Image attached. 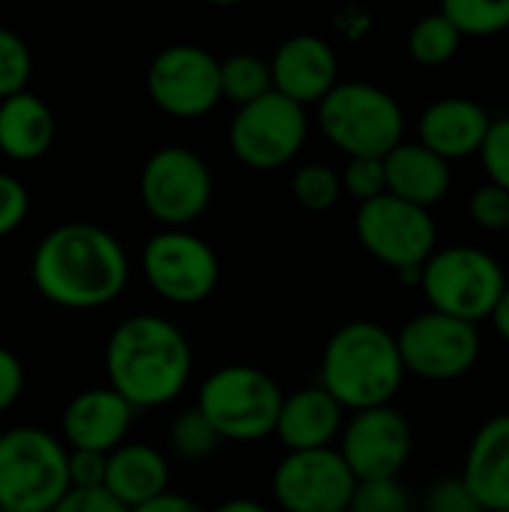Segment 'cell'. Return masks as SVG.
<instances>
[{
  "label": "cell",
  "mask_w": 509,
  "mask_h": 512,
  "mask_svg": "<svg viewBox=\"0 0 509 512\" xmlns=\"http://www.w3.org/2000/svg\"><path fill=\"white\" fill-rule=\"evenodd\" d=\"M171 465L150 444H123L108 453L105 489L129 510L171 492Z\"/></svg>",
  "instance_id": "7402d4cb"
},
{
  "label": "cell",
  "mask_w": 509,
  "mask_h": 512,
  "mask_svg": "<svg viewBox=\"0 0 509 512\" xmlns=\"http://www.w3.org/2000/svg\"><path fill=\"white\" fill-rule=\"evenodd\" d=\"M141 204L165 228L198 222L213 201V174L189 147H159L141 168Z\"/></svg>",
  "instance_id": "8fae6325"
},
{
  "label": "cell",
  "mask_w": 509,
  "mask_h": 512,
  "mask_svg": "<svg viewBox=\"0 0 509 512\" xmlns=\"http://www.w3.org/2000/svg\"><path fill=\"white\" fill-rule=\"evenodd\" d=\"M210 512H270L261 501H252V498H231L225 504H219L216 510Z\"/></svg>",
  "instance_id": "60d3db41"
},
{
  "label": "cell",
  "mask_w": 509,
  "mask_h": 512,
  "mask_svg": "<svg viewBox=\"0 0 509 512\" xmlns=\"http://www.w3.org/2000/svg\"><path fill=\"white\" fill-rule=\"evenodd\" d=\"M354 231L375 261L402 276L420 273L438 249V225L432 213L390 192L357 207Z\"/></svg>",
  "instance_id": "ba28073f"
},
{
  "label": "cell",
  "mask_w": 509,
  "mask_h": 512,
  "mask_svg": "<svg viewBox=\"0 0 509 512\" xmlns=\"http://www.w3.org/2000/svg\"><path fill=\"white\" fill-rule=\"evenodd\" d=\"M54 114L30 90L12 93L0 102V153L12 162H33L54 144Z\"/></svg>",
  "instance_id": "603a6c76"
},
{
  "label": "cell",
  "mask_w": 509,
  "mask_h": 512,
  "mask_svg": "<svg viewBox=\"0 0 509 512\" xmlns=\"http://www.w3.org/2000/svg\"><path fill=\"white\" fill-rule=\"evenodd\" d=\"M492 327H495V333L504 339L509 345V285L507 291H504V297L498 300V306H495V312H492Z\"/></svg>",
  "instance_id": "ab89813d"
},
{
  "label": "cell",
  "mask_w": 509,
  "mask_h": 512,
  "mask_svg": "<svg viewBox=\"0 0 509 512\" xmlns=\"http://www.w3.org/2000/svg\"><path fill=\"white\" fill-rule=\"evenodd\" d=\"M357 483L339 447H324L285 453L270 489L282 512H348Z\"/></svg>",
  "instance_id": "5bb4252c"
},
{
  "label": "cell",
  "mask_w": 509,
  "mask_h": 512,
  "mask_svg": "<svg viewBox=\"0 0 509 512\" xmlns=\"http://www.w3.org/2000/svg\"><path fill=\"white\" fill-rule=\"evenodd\" d=\"M291 192L300 207H306L312 213H327L339 204L345 186H342V174L336 168H330L324 162H306L294 171Z\"/></svg>",
  "instance_id": "4316f807"
},
{
  "label": "cell",
  "mask_w": 509,
  "mask_h": 512,
  "mask_svg": "<svg viewBox=\"0 0 509 512\" xmlns=\"http://www.w3.org/2000/svg\"><path fill=\"white\" fill-rule=\"evenodd\" d=\"M441 12L462 36H498L509 30V0H441Z\"/></svg>",
  "instance_id": "83f0119b"
},
{
  "label": "cell",
  "mask_w": 509,
  "mask_h": 512,
  "mask_svg": "<svg viewBox=\"0 0 509 512\" xmlns=\"http://www.w3.org/2000/svg\"><path fill=\"white\" fill-rule=\"evenodd\" d=\"M21 390H24V366L15 357V351L0 345V414L21 399Z\"/></svg>",
  "instance_id": "74e56055"
},
{
  "label": "cell",
  "mask_w": 509,
  "mask_h": 512,
  "mask_svg": "<svg viewBox=\"0 0 509 512\" xmlns=\"http://www.w3.org/2000/svg\"><path fill=\"white\" fill-rule=\"evenodd\" d=\"M480 159H483L489 180L509 192V117L492 120V129L480 150Z\"/></svg>",
  "instance_id": "836d02e7"
},
{
  "label": "cell",
  "mask_w": 509,
  "mask_h": 512,
  "mask_svg": "<svg viewBox=\"0 0 509 512\" xmlns=\"http://www.w3.org/2000/svg\"><path fill=\"white\" fill-rule=\"evenodd\" d=\"M51 512H132L108 489H69L66 498Z\"/></svg>",
  "instance_id": "8d00e7d4"
},
{
  "label": "cell",
  "mask_w": 509,
  "mask_h": 512,
  "mask_svg": "<svg viewBox=\"0 0 509 512\" xmlns=\"http://www.w3.org/2000/svg\"><path fill=\"white\" fill-rule=\"evenodd\" d=\"M462 39L465 36L459 33V27L438 9L414 21V27L408 30V54L420 66H444L459 54Z\"/></svg>",
  "instance_id": "cb8c5ba5"
},
{
  "label": "cell",
  "mask_w": 509,
  "mask_h": 512,
  "mask_svg": "<svg viewBox=\"0 0 509 512\" xmlns=\"http://www.w3.org/2000/svg\"><path fill=\"white\" fill-rule=\"evenodd\" d=\"M36 291L72 312H90L114 303L129 285V255L123 243L93 222H66L51 228L30 261Z\"/></svg>",
  "instance_id": "6da1fadb"
},
{
  "label": "cell",
  "mask_w": 509,
  "mask_h": 512,
  "mask_svg": "<svg viewBox=\"0 0 509 512\" xmlns=\"http://www.w3.org/2000/svg\"><path fill=\"white\" fill-rule=\"evenodd\" d=\"M396 336L408 375L432 384L465 378L483 354L480 324L435 309L414 315Z\"/></svg>",
  "instance_id": "7c38bea8"
},
{
  "label": "cell",
  "mask_w": 509,
  "mask_h": 512,
  "mask_svg": "<svg viewBox=\"0 0 509 512\" xmlns=\"http://www.w3.org/2000/svg\"><path fill=\"white\" fill-rule=\"evenodd\" d=\"M225 438L216 432V426L201 414V408H186L180 411L171 426H168V447L180 462L189 465H201L207 459H213L222 450Z\"/></svg>",
  "instance_id": "d4e9b609"
},
{
  "label": "cell",
  "mask_w": 509,
  "mask_h": 512,
  "mask_svg": "<svg viewBox=\"0 0 509 512\" xmlns=\"http://www.w3.org/2000/svg\"><path fill=\"white\" fill-rule=\"evenodd\" d=\"M273 90V69L270 60L258 54H231L222 60V99L234 102L237 108L267 96Z\"/></svg>",
  "instance_id": "484cf974"
},
{
  "label": "cell",
  "mask_w": 509,
  "mask_h": 512,
  "mask_svg": "<svg viewBox=\"0 0 509 512\" xmlns=\"http://www.w3.org/2000/svg\"><path fill=\"white\" fill-rule=\"evenodd\" d=\"M108 453L69 450V483L72 489H105Z\"/></svg>",
  "instance_id": "d590c367"
},
{
  "label": "cell",
  "mask_w": 509,
  "mask_h": 512,
  "mask_svg": "<svg viewBox=\"0 0 509 512\" xmlns=\"http://www.w3.org/2000/svg\"><path fill=\"white\" fill-rule=\"evenodd\" d=\"M147 93L168 117L198 120L222 102V60L192 42L168 45L150 60Z\"/></svg>",
  "instance_id": "4fadbf2b"
},
{
  "label": "cell",
  "mask_w": 509,
  "mask_h": 512,
  "mask_svg": "<svg viewBox=\"0 0 509 512\" xmlns=\"http://www.w3.org/2000/svg\"><path fill=\"white\" fill-rule=\"evenodd\" d=\"M423 512H486L477 495L468 489V483L459 477H444L435 486H429L423 498Z\"/></svg>",
  "instance_id": "d6a6232c"
},
{
  "label": "cell",
  "mask_w": 509,
  "mask_h": 512,
  "mask_svg": "<svg viewBox=\"0 0 509 512\" xmlns=\"http://www.w3.org/2000/svg\"><path fill=\"white\" fill-rule=\"evenodd\" d=\"M468 216L477 228L483 231H504L507 234L509 228V192L501 189L498 183H483L471 192L468 198Z\"/></svg>",
  "instance_id": "1f68e13d"
},
{
  "label": "cell",
  "mask_w": 509,
  "mask_h": 512,
  "mask_svg": "<svg viewBox=\"0 0 509 512\" xmlns=\"http://www.w3.org/2000/svg\"><path fill=\"white\" fill-rule=\"evenodd\" d=\"M387 192L417 207L432 210L450 192L453 171L444 156L429 150L423 141H402L387 159Z\"/></svg>",
  "instance_id": "44dd1931"
},
{
  "label": "cell",
  "mask_w": 509,
  "mask_h": 512,
  "mask_svg": "<svg viewBox=\"0 0 509 512\" xmlns=\"http://www.w3.org/2000/svg\"><path fill=\"white\" fill-rule=\"evenodd\" d=\"M462 480L486 512L509 510V411L489 417L474 432Z\"/></svg>",
  "instance_id": "ffe728a7"
},
{
  "label": "cell",
  "mask_w": 509,
  "mask_h": 512,
  "mask_svg": "<svg viewBox=\"0 0 509 512\" xmlns=\"http://www.w3.org/2000/svg\"><path fill=\"white\" fill-rule=\"evenodd\" d=\"M0 512H6V510H0Z\"/></svg>",
  "instance_id": "bcb514c9"
},
{
  "label": "cell",
  "mask_w": 509,
  "mask_h": 512,
  "mask_svg": "<svg viewBox=\"0 0 509 512\" xmlns=\"http://www.w3.org/2000/svg\"><path fill=\"white\" fill-rule=\"evenodd\" d=\"M495 512H509V510H495Z\"/></svg>",
  "instance_id": "ee69618b"
},
{
  "label": "cell",
  "mask_w": 509,
  "mask_h": 512,
  "mask_svg": "<svg viewBox=\"0 0 509 512\" xmlns=\"http://www.w3.org/2000/svg\"><path fill=\"white\" fill-rule=\"evenodd\" d=\"M318 129L348 159H387L405 141V111L399 99L378 84L339 81L318 102Z\"/></svg>",
  "instance_id": "277c9868"
},
{
  "label": "cell",
  "mask_w": 509,
  "mask_h": 512,
  "mask_svg": "<svg viewBox=\"0 0 509 512\" xmlns=\"http://www.w3.org/2000/svg\"><path fill=\"white\" fill-rule=\"evenodd\" d=\"M507 240H509V228H507Z\"/></svg>",
  "instance_id": "f6af8a7d"
},
{
  "label": "cell",
  "mask_w": 509,
  "mask_h": 512,
  "mask_svg": "<svg viewBox=\"0 0 509 512\" xmlns=\"http://www.w3.org/2000/svg\"><path fill=\"white\" fill-rule=\"evenodd\" d=\"M348 512H414V498L402 477L360 480Z\"/></svg>",
  "instance_id": "f1b7e54d"
},
{
  "label": "cell",
  "mask_w": 509,
  "mask_h": 512,
  "mask_svg": "<svg viewBox=\"0 0 509 512\" xmlns=\"http://www.w3.org/2000/svg\"><path fill=\"white\" fill-rule=\"evenodd\" d=\"M57 3H81V0H57Z\"/></svg>",
  "instance_id": "7bdbcfd3"
},
{
  "label": "cell",
  "mask_w": 509,
  "mask_h": 512,
  "mask_svg": "<svg viewBox=\"0 0 509 512\" xmlns=\"http://www.w3.org/2000/svg\"><path fill=\"white\" fill-rule=\"evenodd\" d=\"M195 369L186 333L162 315H129L105 342V375L129 405L162 408L183 396Z\"/></svg>",
  "instance_id": "7a4b0ae2"
},
{
  "label": "cell",
  "mask_w": 509,
  "mask_h": 512,
  "mask_svg": "<svg viewBox=\"0 0 509 512\" xmlns=\"http://www.w3.org/2000/svg\"><path fill=\"white\" fill-rule=\"evenodd\" d=\"M336 447L357 480L402 477L414 456V429L396 405L354 411Z\"/></svg>",
  "instance_id": "9a60e30c"
},
{
  "label": "cell",
  "mask_w": 509,
  "mask_h": 512,
  "mask_svg": "<svg viewBox=\"0 0 509 512\" xmlns=\"http://www.w3.org/2000/svg\"><path fill=\"white\" fill-rule=\"evenodd\" d=\"M141 273L165 303L198 306L219 288L222 264L204 237L186 228H162L141 249Z\"/></svg>",
  "instance_id": "30bf717a"
},
{
  "label": "cell",
  "mask_w": 509,
  "mask_h": 512,
  "mask_svg": "<svg viewBox=\"0 0 509 512\" xmlns=\"http://www.w3.org/2000/svg\"><path fill=\"white\" fill-rule=\"evenodd\" d=\"M30 213V195L24 183L6 171H0V237H9L24 225Z\"/></svg>",
  "instance_id": "e575fe53"
},
{
  "label": "cell",
  "mask_w": 509,
  "mask_h": 512,
  "mask_svg": "<svg viewBox=\"0 0 509 512\" xmlns=\"http://www.w3.org/2000/svg\"><path fill=\"white\" fill-rule=\"evenodd\" d=\"M492 129L489 111L468 96L435 99L417 123V141L444 156L447 162L468 159L483 150V141Z\"/></svg>",
  "instance_id": "ac0fdd59"
},
{
  "label": "cell",
  "mask_w": 509,
  "mask_h": 512,
  "mask_svg": "<svg viewBox=\"0 0 509 512\" xmlns=\"http://www.w3.org/2000/svg\"><path fill=\"white\" fill-rule=\"evenodd\" d=\"M345 423H348V411L321 384L300 387L282 402L276 438L285 447V453L324 450L339 444Z\"/></svg>",
  "instance_id": "d6986e66"
},
{
  "label": "cell",
  "mask_w": 509,
  "mask_h": 512,
  "mask_svg": "<svg viewBox=\"0 0 509 512\" xmlns=\"http://www.w3.org/2000/svg\"><path fill=\"white\" fill-rule=\"evenodd\" d=\"M207 3H213V6H240L246 0H207Z\"/></svg>",
  "instance_id": "b9f144b4"
},
{
  "label": "cell",
  "mask_w": 509,
  "mask_h": 512,
  "mask_svg": "<svg viewBox=\"0 0 509 512\" xmlns=\"http://www.w3.org/2000/svg\"><path fill=\"white\" fill-rule=\"evenodd\" d=\"M30 69H33V57L27 42L15 30L0 24V102L12 93L27 90Z\"/></svg>",
  "instance_id": "f546056e"
},
{
  "label": "cell",
  "mask_w": 509,
  "mask_h": 512,
  "mask_svg": "<svg viewBox=\"0 0 509 512\" xmlns=\"http://www.w3.org/2000/svg\"><path fill=\"white\" fill-rule=\"evenodd\" d=\"M135 405H129L114 387H90L69 399L63 408L60 432L69 450L114 453L126 444Z\"/></svg>",
  "instance_id": "2e32d148"
},
{
  "label": "cell",
  "mask_w": 509,
  "mask_h": 512,
  "mask_svg": "<svg viewBox=\"0 0 509 512\" xmlns=\"http://www.w3.org/2000/svg\"><path fill=\"white\" fill-rule=\"evenodd\" d=\"M399 336L378 321H348L324 345L321 387L348 411L393 405L405 384Z\"/></svg>",
  "instance_id": "3957f363"
},
{
  "label": "cell",
  "mask_w": 509,
  "mask_h": 512,
  "mask_svg": "<svg viewBox=\"0 0 509 512\" xmlns=\"http://www.w3.org/2000/svg\"><path fill=\"white\" fill-rule=\"evenodd\" d=\"M273 90L306 105H318L339 84V57L333 45L315 33L288 36L270 57Z\"/></svg>",
  "instance_id": "e0dca14e"
},
{
  "label": "cell",
  "mask_w": 509,
  "mask_h": 512,
  "mask_svg": "<svg viewBox=\"0 0 509 512\" xmlns=\"http://www.w3.org/2000/svg\"><path fill=\"white\" fill-rule=\"evenodd\" d=\"M132 512H207V510H204L201 504H195L192 498H186V495L165 492V495H159V498H153V501H147V504L135 507Z\"/></svg>",
  "instance_id": "f35d334b"
},
{
  "label": "cell",
  "mask_w": 509,
  "mask_h": 512,
  "mask_svg": "<svg viewBox=\"0 0 509 512\" xmlns=\"http://www.w3.org/2000/svg\"><path fill=\"white\" fill-rule=\"evenodd\" d=\"M507 273L480 246H444L420 270V291L429 309L480 324L489 321L507 291Z\"/></svg>",
  "instance_id": "52a82bcc"
},
{
  "label": "cell",
  "mask_w": 509,
  "mask_h": 512,
  "mask_svg": "<svg viewBox=\"0 0 509 512\" xmlns=\"http://www.w3.org/2000/svg\"><path fill=\"white\" fill-rule=\"evenodd\" d=\"M342 186L357 204H366V201L387 195V162L378 156L348 159V165L342 171Z\"/></svg>",
  "instance_id": "4dcf8cb0"
},
{
  "label": "cell",
  "mask_w": 509,
  "mask_h": 512,
  "mask_svg": "<svg viewBox=\"0 0 509 512\" xmlns=\"http://www.w3.org/2000/svg\"><path fill=\"white\" fill-rule=\"evenodd\" d=\"M309 135L306 108L279 90L237 108L228 126V144L240 165L252 171H279L297 159Z\"/></svg>",
  "instance_id": "9c48e42d"
},
{
  "label": "cell",
  "mask_w": 509,
  "mask_h": 512,
  "mask_svg": "<svg viewBox=\"0 0 509 512\" xmlns=\"http://www.w3.org/2000/svg\"><path fill=\"white\" fill-rule=\"evenodd\" d=\"M69 489L66 441L36 426L0 432V510L51 512Z\"/></svg>",
  "instance_id": "5b68a950"
},
{
  "label": "cell",
  "mask_w": 509,
  "mask_h": 512,
  "mask_svg": "<svg viewBox=\"0 0 509 512\" xmlns=\"http://www.w3.org/2000/svg\"><path fill=\"white\" fill-rule=\"evenodd\" d=\"M285 393L273 375L249 363H228L210 372L195 405L216 426L225 444H255L276 435Z\"/></svg>",
  "instance_id": "8992f818"
}]
</instances>
